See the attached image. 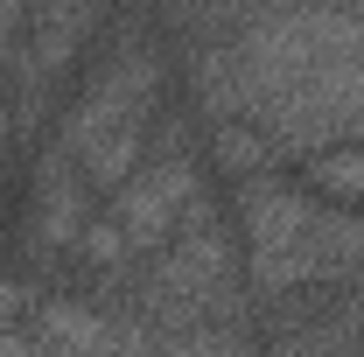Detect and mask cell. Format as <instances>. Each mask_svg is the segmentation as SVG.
<instances>
[{"label": "cell", "instance_id": "30bf717a", "mask_svg": "<svg viewBox=\"0 0 364 357\" xmlns=\"http://www.w3.org/2000/svg\"><path fill=\"white\" fill-rule=\"evenodd\" d=\"M21 36H28V0H0V63L21 49Z\"/></svg>", "mask_w": 364, "mask_h": 357}, {"label": "cell", "instance_id": "277c9868", "mask_svg": "<svg viewBox=\"0 0 364 357\" xmlns=\"http://www.w3.org/2000/svg\"><path fill=\"white\" fill-rule=\"evenodd\" d=\"M105 7L112 0H28V36H21V49L43 63L49 78H63L70 56L85 49V36L105 21Z\"/></svg>", "mask_w": 364, "mask_h": 357}, {"label": "cell", "instance_id": "8fae6325", "mask_svg": "<svg viewBox=\"0 0 364 357\" xmlns=\"http://www.w3.org/2000/svg\"><path fill=\"white\" fill-rule=\"evenodd\" d=\"M161 21H168L176 36H196V21H203V0H161Z\"/></svg>", "mask_w": 364, "mask_h": 357}, {"label": "cell", "instance_id": "ba28073f", "mask_svg": "<svg viewBox=\"0 0 364 357\" xmlns=\"http://www.w3.org/2000/svg\"><path fill=\"white\" fill-rule=\"evenodd\" d=\"M77 260H85L91 273H119V267H134L140 252L127 245V231H119V218L105 211V218H91V224H85V238H77Z\"/></svg>", "mask_w": 364, "mask_h": 357}, {"label": "cell", "instance_id": "3957f363", "mask_svg": "<svg viewBox=\"0 0 364 357\" xmlns=\"http://www.w3.org/2000/svg\"><path fill=\"white\" fill-rule=\"evenodd\" d=\"M91 224V182L77 169V154L56 140L43 147V161H36V218H28V252L36 260H70L77 252V238H85Z\"/></svg>", "mask_w": 364, "mask_h": 357}, {"label": "cell", "instance_id": "9c48e42d", "mask_svg": "<svg viewBox=\"0 0 364 357\" xmlns=\"http://www.w3.org/2000/svg\"><path fill=\"white\" fill-rule=\"evenodd\" d=\"M28 315H36V287L14 280V273H0V329H14V322H28Z\"/></svg>", "mask_w": 364, "mask_h": 357}, {"label": "cell", "instance_id": "52a82bcc", "mask_svg": "<svg viewBox=\"0 0 364 357\" xmlns=\"http://www.w3.org/2000/svg\"><path fill=\"white\" fill-rule=\"evenodd\" d=\"M210 154H218V169L231 182L245 176H273L280 169V154H273V140L252 127V119H231V127H210Z\"/></svg>", "mask_w": 364, "mask_h": 357}, {"label": "cell", "instance_id": "7c38bea8", "mask_svg": "<svg viewBox=\"0 0 364 357\" xmlns=\"http://www.w3.org/2000/svg\"><path fill=\"white\" fill-rule=\"evenodd\" d=\"M7 147H14V119H7V70H0V176H7Z\"/></svg>", "mask_w": 364, "mask_h": 357}, {"label": "cell", "instance_id": "6da1fadb", "mask_svg": "<svg viewBox=\"0 0 364 357\" xmlns=\"http://www.w3.org/2000/svg\"><path fill=\"white\" fill-rule=\"evenodd\" d=\"M154 112H161V105L105 98V91H85V98L63 112V134H56V140L77 154L91 196H112V189L147 161V147H154Z\"/></svg>", "mask_w": 364, "mask_h": 357}, {"label": "cell", "instance_id": "5b68a950", "mask_svg": "<svg viewBox=\"0 0 364 357\" xmlns=\"http://www.w3.org/2000/svg\"><path fill=\"white\" fill-rule=\"evenodd\" d=\"M189 91H196L210 127L252 119V78H245L238 43H189Z\"/></svg>", "mask_w": 364, "mask_h": 357}, {"label": "cell", "instance_id": "7a4b0ae2", "mask_svg": "<svg viewBox=\"0 0 364 357\" xmlns=\"http://www.w3.org/2000/svg\"><path fill=\"white\" fill-rule=\"evenodd\" d=\"M196 189H203L196 154H147L134 176L112 189V218H119V231H127V245H134L140 260L176 238V224H182V211H189Z\"/></svg>", "mask_w": 364, "mask_h": 357}, {"label": "cell", "instance_id": "8992f818", "mask_svg": "<svg viewBox=\"0 0 364 357\" xmlns=\"http://www.w3.org/2000/svg\"><path fill=\"white\" fill-rule=\"evenodd\" d=\"M301 182L316 189L322 203H343V211H364V147L358 140H336L301 161Z\"/></svg>", "mask_w": 364, "mask_h": 357}]
</instances>
